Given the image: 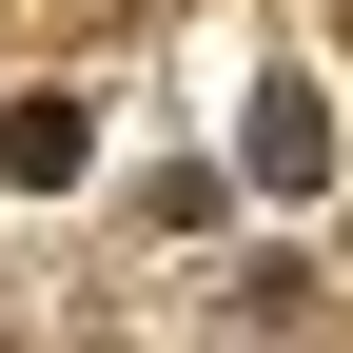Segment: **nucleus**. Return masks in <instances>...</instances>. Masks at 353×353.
<instances>
[{
	"instance_id": "2",
	"label": "nucleus",
	"mask_w": 353,
	"mask_h": 353,
	"mask_svg": "<svg viewBox=\"0 0 353 353\" xmlns=\"http://www.w3.org/2000/svg\"><path fill=\"white\" fill-rule=\"evenodd\" d=\"M79 157H99V118H79V99H20V118H0V176H39V196H59Z\"/></svg>"
},
{
	"instance_id": "1",
	"label": "nucleus",
	"mask_w": 353,
	"mask_h": 353,
	"mask_svg": "<svg viewBox=\"0 0 353 353\" xmlns=\"http://www.w3.org/2000/svg\"><path fill=\"white\" fill-rule=\"evenodd\" d=\"M334 176V99L314 79H255V196H314Z\"/></svg>"
}]
</instances>
